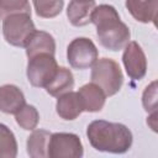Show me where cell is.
Listing matches in <instances>:
<instances>
[{"label": "cell", "instance_id": "6da1fadb", "mask_svg": "<svg viewBox=\"0 0 158 158\" xmlns=\"http://www.w3.org/2000/svg\"><path fill=\"white\" fill-rule=\"evenodd\" d=\"M90 20L96 27L99 42L106 49L116 52L130 42L131 32L127 25L120 20V15L114 6L106 4L95 6Z\"/></svg>", "mask_w": 158, "mask_h": 158}, {"label": "cell", "instance_id": "7a4b0ae2", "mask_svg": "<svg viewBox=\"0 0 158 158\" xmlns=\"http://www.w3.org/2000/svg\"><path fill=\"white\" fill-rule=\"evenodd\" d=\"M86 136L96 151L121 154L127 152L133 142L132 132L127 126L105 120H95L89 123Z\"/></svg>", "mask_w": 158, "mask_h": 158}, {"label": "cell", "instance_id": "3957f363", "mask_svg": "<svg viewBox=\"0 0 158 158\" xmlns=\"http://www.w3.org/2000/svg\"><path fill=\"white\" fill-rule=\"evenodd\" d=\"M91 67V83L100 86L106 96H112L118 93L123 83V75L120 65L114 59H96Z\"/></svg>", "mask_w": 158, "mask_h": 158}, {"label": "cell", "instance_id": "277c9868", "mask_svg": "<svg viewBox=\"0 0 158 158\" xmlns=\"http://www.w3.org/2000/svg\"><path fill=\"white\" fill-rule=\"evenodd\" d=\"M36 31L30 14H14L2 19V35L7 43L15 47H26Z\"/></svg>", "mask_w": 158, "mask_h": 158}, {"label": "cell", "instance_id": "5b68a950", "mask_svg": "<svg viewBox=\"0 0 158 158\" xmlns=\"http://www.w3.org/2000/svg\"><path fill=\"white\" fill-rule=\"evenodd\" d=\"M58 70L54 54L38 53L28 58L27 79L32 86L46 88Z\"/></svg>", "mask_w": 158, "mask_h": 158}, {"label": "cell", "instance_id": "8992f818", "mask_svg": "<svg viewBox=\"0 0 158 158\" xmlns=\"http://www.w3.org/2000/svg\"><path fill=\"white\" fill-rule=\"evenodd\" d=\"M83 144L75 133L57 132L51 133L48 141L47 157L49 158H81Z\"/></svg>", "mask_w": 158, "mask_h": 158}, {"label": "cell", "instance_id": "52a82bcc", "mask_svg": "<svg viewBox=\"0 0 158 158\" xmlns=\"http://www.w3.org/2000/svg\"><path fill=\"white\" fill-rule=\"evenodd\" d=\"M99 52L94 42L86 37L74 38L67 48L68 63L74 69L90 68L98 59Z\"/></svg>", "mask_w": 158, "mask_h": 158}, {"label": "cell", "instance_id": "ba28073f", "mask_svg": "<svg viewBox=\"0 0 158 158\" xmlns=\"http://www.w3.org/2000/svg\"><path fill=\"white\" fill-rule=\"evenodd\" d=\"M122 54V62L127 75L133 80H141L147 73V59L141 46L131 41L125 47Z\"/></svg>", "mask_w": 158, "mask_h": 158}, {"label": "cell", "instance_id": "9c48e42d", "mask_svg": "<svg viewBox=\"0 0 158 158\" xmlns=\"http://www.w3.org/2000/svg\"><path fill=\"white\" fill-rule=\"evenodd\" d=\"M56 110L60 118L72 121L75 120L84 111V107L79 98V94L70 90L58 96Z\"/></svg>", "mask_w": 158, "mask_h": 158}, {"label": "cell", "instance_id": "30bf717a", "mask_svg": "<svg viewBox=\"0 0 158 158\" xmlns=\"http://www.w3.org/2000/svg\"><path fill=\"white\" fill-rule=\"evenodd\" d=\"M126 9L138 22L156 25L158 0H126Z\"/></svg>", "mask_w": 158, "mask_h": 158}, {"label": "cell", "instance_id": "8fae6325", "mask_svg": "<svg viewBox=\"0 0 158 158\" xmlns=\"http://www.w3.org/2000/svg\"><path fill=\"white\" fill-rule=\"evenodd\" d=\"M25 104V95L19 86L12 84L0 86V111L15 115Z\"/></svg>", "mask_w": 158, "mask_h": 158}, {"label": "cell", "instance_id": "7c38bea8", "mask_svg": "<svg viewBox=\"0 0 158 158\" xmlns=\"http://www.w3.org/2000/svg\"><path fill=\"white\" fill-rule=\"evenodd\" d=\"M77 93L79 94L84 111L98 112V111H101V109L105 105L106 95L102 91V89L94 83L83 85Z\"/></svg>", "mask_w": 158, "mask_h": 158}, {"label": "cell", "instance_id": "4fadbf2b", "mask_svg": "<svg viewBox=\"0 0 158 158\" xmlns=\"http://www.w3.org/2000/svg\"><path fill=\"white\" fill-rule=\"evenodd\" d=\"M95 1H78V0H70L68 9H67V16L69 22L73 26L80 27L85 26L91 22V14L95 9Z\"/></svg>", "mask_w": 158, "mask_h": 158}, {"label": "cell", "instance_id": "5bb4252c", "mask_svg": "<svg viewBox=\"0 0 158 158\" xmlns=\"http://www.w3.org/2000/svg\"><path fill=\"white\" fill-rule=\"evenodd\" d=\"M26 54L27 57H32L38 53H56V41L48 32L44 31H35L30 37L26 44Z\"/></svg>", "mask_w": 158, "mask_h": 158}, {"label": "cell", "instance_id": "9a60e30c", "mask_svg": "<svg viewBox=\"0 0 158 158\" xmlns=\"http://www.w3.org/2000/svg\"><path fill=\"white\" fill-rule=\"evenodd\" d=\"M73 86H74V77L72 72L65 67H58L56 75L44 89L51 96H59L67 91H70Z\"/></svg>", "mask_w": 158, "mask_h": 158}, {"label": "cell", "instance_id": "2e32d148", "mask_svg": "<svg viewBox=\"0 0 158 158\" xmlns=\"http://www.w3.org/2000/svg\"><path fill=\"white\" fill-rule=\"evenodd\" d=\"M51 132L46 130H36L27 138V154L32 158L47 157L48 141Z\"/></svg>", "mask_w": 158, "mask_h": 158}, {"label": "cell", "instance_id": "e0dca14e", "mask_svg": "<svg viewBox=\"0 0 158 158\" xmlns=\"http://www.w3.org/2000/svg\"><path fill=\"white\" fill-rule=\"evenodd\" d=\"M17 156V142L12 131L0 123V158H15Z\"/></svg>", "mask_w": 158, "mask_h": 158}, {"label": "cell", "instance_id": "ac0fdd59", "mask_svg": "<svg viewBox=\"0 0 158 158\" xmlns=\"http://www.w3.org/2000/svg\"><path fill=\"white\" fill-rule=\"evenodd\" d=\"M15 120L17 125L27 131H32L37 127L38 121H40V114L37 109L33 105H27L25 104L16 114H15Z\"/></svg>", "mask_w": 158, "mask_h": 158}, {"label": "cell", "instance_id": "d6986e66", "mask_svg": "<svg viewBox=\"0 0 158 158\" xmlns=\"http://www.w3.org/2000/svg\"><path fill=\"white\" fill-rule=\"evenodd\" d=\"M37 16L52 19L58 16L64 6V0H32Z\"/></svg>", "mask_w": 158, "mask_h": 158}, {"label": "cell", "instance_id": "ffe728a7", "mask_svg": "<svg viewBox=\"0 0 158 158\" xmlns=\"http://www.w3.org/2000/svg\"><path fill=\"white\" fill-rule=\"evenodd\" d=\"M14 14H30L31 6L28 0H0V19Z\"/></svg>", "mask_w": 158, "mask_h": 158}, {"label": "cell", "instance_id": "44dd1931", "mask_svg": "<svg viewBox=\"0 0 158 158\" xmlns=\"http://www.w3.org/2000/svg\"><path fill=\"white\" fill-rule=\"evenodd\" d=\"M142 104L147 112L157 111V81H152L143 91Z\"/></svg>", "mask_w": 158, "mask_h": 158}, {"label": "cell", "instance_id": "7402d4cb", "mask_svg": "<svg viewBox=\"0 0 158 158\" xmlns=\"http://www.w3.org/2000/svg\"><path fill=\"white\" fill-rule=\"evenodd\" d=\"M156 121H157V111H153V112L151 114V116L147 118V123L151 126V128H152L153 131H157Z\"/></svg>", "mask_w": 158, "mask_h": 158}, {"label": "cell", "instance_id": "603a6c76", "mask_svg": "<svg viewBox=\"0 0 158 158\" xmlns=\"http://www.w3.org/2000/svg\"><path fill=\"white\" fill-rule=\"evenodd\" d=\"M78 1H84V2H88V1H95V0H78Z\"/></svg>", "mask_w": 158, "mask_h": 158}]
</instances>
